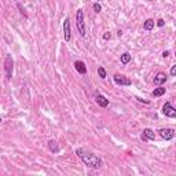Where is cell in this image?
I'll return each mask as SVG.
<instances>
[{
	"label": "cell",
	"instance_id": "obj_23",
	"mask_svg": "<svg viewBox=\"0 0 176 176\" xmlns=\"http://www.w3.org/2000/svg\"><path fill=\"white\" fill-rule=\"evenodd\" d=\"M117 35H118L120 37H121V36H122V30H118V32H117Z\"/></svg>",
	"mask_w": 176,
	"mask_h": 176
},
{
	"label": "cell",
	"instance_id": "obj_13",
	"mask_svg": "<svg viewBox=\"0 0 176 176\" xmlns=\"http://www.w3.org/2000/svg\"><path fill=\"white\" fill-rule=\"evenodd\" d=\"M143 28H145V30H151V29L154 28V21L151 18L146 19L145 23H143Z\"/></svg>",
	"mask_w": 176,
	"mask_h": 176
},
{
	"label": "cell",
	"instance_id": "obj_6",
	"mask_svg": "<svg viewBox=\"0 0 176 176\" xmlns=\"http://www.w3.org/2000/svg\"><path fill=\"white\" fill-rule=\"evenodd\" d=\"M63 37L66 41H70L72 39V30H70V19L66 17V19L63 21Z\"/></svg>",
	"mask_w": 176,
	"mask_h": 176
},
{
	"label": "cell",
	"instance_id": "obj_10",
	"mask_svg": "<svg viewBox=\"0 0 176 176\" xmlns=\"http://www.w3.org/2000/svg\"><path fill=\"white\" fill-rule=\"evenodd\" d=\"M95 102L99 105L100 107H107L109 106V99H106L103 95H100V94L95 95Z\"/></svg>",
	"mask_w": 176,
	"mask_h": 176
},
{
	"label": "cell",
	"instance_id": "obj_5",
	"mask_svg": "<svg viewBox=\"0 0 176 176\" xmlns=\"http://www.w3.org/2000/svg\"><path fill=\"white\" fill-rule=\"evenodd\" d=\"M163 113L169 118H176V109L171 105V102H165V105L163 106Z\"/></svg>",
	"mask_w": 176,
	"mask_h": 176
},
{
	"label": "cell",
	"instance_id": "obj_18",
	"mask_svg": "<svg viewBox=\"0 0 176 176\" xmlns=\"http://www.w3.org/2000/svg\"><path fill=\"white\" fill-rule=\"evenodd\" d=\"M164 25H165V21H164V19H161V18H160V19H158V21H157V26H158V28H163Z\"/></svg>",
	"mask_w": 176,
	"mask_h": 176
},
{
	"label": "cell",
	"instance_id": "obj_17",
	"mask_svg": "<svg viewBox=\"0 0 176 176\" xmlns=\"http://www.w3.org/2000/svg\"><path fill=\"white\" fill-rule=\"evenodd\" d=\"M92 8H94L95 13H100V11H102V6H100L99 3H94V6H92Z\"/></svg>",
	"mask_w": 176,
	"mask_h": 176
},
{
	"label": "cell",
	"instance_id": "obj_4",
	"mask_svg": "<svg viewBox=\"0 0 176 176\" xmlns=\"http://www.w3.org/2000/svg\"><path fill=\"white\" fill-rule=\"evenodd\" d=\"M158 134H160V136H161L163 139H165V140H172L173 138H175L176 131L173 129V128H161V129L158 131Z\"/></svg>",
	"mask_w": 176,
	"mask_h": 176
},
{
	"label": "cell",
	"instance_id": "obj_12",
	"mask_svg": "<svg viewBox=\"0 0 176 176\" xmlns=\"http://www.w3.org/2000/svg\"><path fill=\"white\" fill-rule=\"evenodd\" d=\"M48 149H50L51 153H58V151H59L58 143H57V142H55L54 139H51L50 142H48Z\"/></svg>",
	"mask_w": 176,
	"mask_h": 176
},
{
	"label": "cell",
	"instance_id": "obj_11",
	"mask_svg": "<svg viewBox=\"0 0 176 176\" xmlns=\"http://www.w3.org/2000/svg\"><path fill=\"white\" fill-rule=\"evenodd\" d=\"M74 69H76L77 73H80V74H86L87 73V66L83 61H76V62H74Z\"/></svg>",
	"mask_w": 176,
	"mask_h": 176
},
{
	"label": "cell",
	"instance_id": "obj_15",
	"mask_svg": "<svg viewBox=\"0 0 176 176\" xmlns=\"http://www.w3.org/2000/svg\"><path fill=\"white\" fill-rule=\"evenodd\" d=\"M164 94H165V88H161V87H158L153 91V96H161Z\"/></svg>",
	"mask_w": 176,
	"mask_h": 176
},
{
	"label": "cell",
	"instance_id": "obj_2",
	"mask_svg": "<svg viewBox=\"0 0 176 176\" xmlns=\"http://www.w3.org/2000/svg\"><path fill=\"white\" fill-rule=\"evenodd\" d=\"M76 26H77V30H78V33H80L83 37H86L87 32H86V22H84V11H83L81 8L77 10V14H76Z\"/></svg>",
	"mask_w": 176,
	"mask_h": 176
},
{
	"label": "cell",
	"instance_id": "obj_3",
	"mask_svg": "<svg viewBox=\"0 0 176 176\" xmlns=\"http://www.w3.org/2000/svg\"><path fill=\"white\" fill-rule=\"evenodd\" d=\"M13 70H14V61L11 58V55H7L4 59V72H6V77L8 80L13 77Z\"/></svg>",
	"mask_w": 176,
	"mask_h": 176
},
{
	"label": "cell",
	"instance_id": "obj_19",
	"mask_svg": "<svg viewBox=\"0 0 176 176\" xmlns=\"http://www.w3.org/2000/svg\"><path fill=\"white\" fill-rule=\"evenodd\" d=\"M171 76L176 77V65H173V66L171 68Z\"/></svg>",
	"mask_w": 176,
	"mask_h": 176
},
{
	"label": "cell",
	"instance_id": "obj_14",
	"mask_svg": "<svg viewBox=\"0 0 176 176\" xmlns=\"http://www.w3.org/2000/svg\"><path fill=\"white\" fill-rule=\"evenodd\" d=\"M131 54H129V52H124V54L121 55V63H124V65H127V63L129 62V61H131Z\"/></svg>",
	"mask_w": 176,
	"mask_h": 176
},
{
	"label": "cell",
	"instance_id": "obj_1",
	"mask_svg": "<svg viewBox=\"0 0 176 176\" xmlns=\"http://www.w3.org/2000/svg\"><path fill=\"white\" fill-rule=\"evenodd\" d=\"M76 154L80 158H81L83 163L86 164L87 167L94 168V169H99V168L102 167V160H100L98 156H95V154L90 153V151H87V150L77 149L76 150Z\"/></svg>",
	"mask_w": 176,
	"mask_h": 176
},
{
	"label": "cell",
	"instance_id": "obj_7",
	"mask_svg": "<svg viewBox=\"0 0 176 176\" xmlns=\"http://www.w3.org/2000/svg\"><path fill=\"white\" fill-rule=\"evenodd\" d=\"M114 81H116V84H118V86H125V87H129L132 84L131 80L129 78H127L125 76H121V74H114Z\"/></svg>",
	"mask_w": 176,
	"mask_h": 176
},
{
	"label": "cell",
	"instance_id": "obj_8",
	"mask_svg": "<svg viewBox=\"0 0 176 176\" xmlns=\"http://www.w3.org/2000/svg\"><path fill=\"white\" fill-rule=\"evenodd\" d=\"M142 140L143 142H149V140H154L156 139V134H154L153 129H150V128H145L143 129V134H142Z\"/></svg>",
	"mask_w": 176,
	"mask_h": 176
},
{
	"label": "cell",
	"instance_id": "obj_22",
	"mask_svg": "<svg viewBox=\"0 0 176 176\" xmlns=\"http://www.w3.org/2000/svg\"><path fill=\"white\" fill-rule=\"evenodd\" d=\"M168 55H169V51H164V52H163V57H164V58H167Z\"/></svg>",
	"mask_w": 176,
	"mask_h": 176
},
{
	"label": "cell",
	"instance_id": "obj_25",
	"mask_svg": "<svg viewBox=\"0 0 176 176\" xmlns=\"http://www.w3.org/2000/svg\"><path fill=\"white\" fill-rule=\"evenodd\" d=\"M175 57H176V52H175Z\"/></svg>",
	"mask_w": 176,
	"mask_h": 176
},
{
	"label": "cell",
	"instance_id": "obj_16",
	"mask_svg": "<svg viewBox=\"0 0 176 176\" xmlns=\"http://www.w3.org/2000/svg\"><path fill=\"white\" fill-rule=\"evenodd\" d=\"M98 74H99L100 78H106V70H105L103 66H99V68H98Z\"/></svg>",
	"mask_w": 176,
	"mask_h": 176
},
{
	"label": "cell",
	"instance_id": "obj_20",
	"mask_svg": "<svg viewBox=\"0 0 176 176\" xmlns=\"http://www.w3.org/2000/svg\"><path fill=\"white\" fill-rule=\"evenodd\" d=\"M103 39L105 40H109V39H112V35H110V32H106L103 35Z\"/></svg>",
	"mask_w": 176,
	"mask_h": 176
},
{
	"label": "cell",
	"instance_id": "obj_21",
	"mask_svg": "<svg viewBox=\"0 0 176 176\" xmlns=\"http://www.w3.org/2000/svg\"><path fill=\"white\" fill-rule=\"evenodd\" d=\"M17 6H18V8L21 10V14H23V15L26 17V13H25V8H23V7H22V6H21V4H19V3H18V4H17Z\"/></svg>",
	"mask_w": 176,
	"mask_h": 176
},
{
	"label": "cell",
	"instance_id": "obj_24",
	"mask_svg": "<svg viewBox=\"0 0 176 176\" xmlns=\"http://www.w3.org/2000/svg\"><path fill=\"white\" fill-rule=\"evenodd\" d=\"M150 1H154V0H150Z\"/></svg>",
	"mask_w": 176,
	"mask_h": 176
},
{
	"label": "cell",
	"instance_id": "obj_9",
	"mask_svg": "<svg viewBox=\"0 0 176 176\" xmlns=\"http://www.w3.org/2000/svg\"><path fill=\"white\" fill-rule=\"evenodd\" d=\"M168 80V77H167V74L165 73H163V72H160V73H157V76L154 77V86H157V87H160L161 84H164V83Z\"/></svg>",
	"mask_w": 176,
	"mask_h": 176
}]
</instances>
